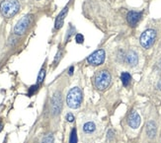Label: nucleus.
Here are the masks:
<instances>
[{"instance_id": "16", "label": "nucleus", "mask_w": 161, "mask_h": 143, "mask_svg": "<svg viewBox=\"0 0 161 143\" xmlns=\"http://www.w3.org/2000/svg\"><path fill=\"white\" fill-rule=\"evenodd\" d=\"M45 76H46V69L45 68H42L40 73L38 75V84H41L43 81L45 79Z\"/></svg>"}, {"instance_id": "15", "label": "nucleus", "mask_w": 161, "mask_h": 143, "mask_svg": "<svg viewBox=\"0 0 161 143\" xmlns=\"http://www.w3.org/2000/svg\"><path fill=\"white\" fill-rule=\"evenodd\" d=\"M69 143H77V131L76 128H73L71 130L70 137H69Z\"/></svg>"}, {"instance_id": "13", "label": "nucleus", "mask_w": 161, "mask_h": 143, "mask_svg": "<svg viewBox=\"0 0 161 143\" xmlns=\"http://www.w3.org/2000/svg\"><path fill=\"white\" fill-rule=\"evenodd\" d=\"M96 130V124L92 121H88V123H84L83 126V131L87 134H91Z\"/></svg>"}, {"instance_id": "10", "label": "nucleus", "mask_w": 161, "mask_h": 143, "mask_svg": "<svg viewBox=\"0 0 161 143\" xmlns=\"http://www.w3.org/2000/svg\"><path fill=\"white\" fill-rule=\"evenodd\" d=\"M126 61L128 65L131 66H135L138 62V57L137 52H134V51H130L126 55Z\"/></svg>"}, {"instance_id": "1", "label": "nucleus", "mask_w": 161, "mask_h": 143, "mask_svg": "<svg viewBox=\"0 0 161 143\" xmlns=\"http://www.w3.org/2000/svg\"><path fill=\"white\" fill-rule=\"evenodd\" d=\"M20 9V4L17 0H3L0 3V11L5 18H11L16 15Z\"/></svg>"}, {"instance_id": "24", "label": "nucleus", "mask_w": 161, "mask_h": 143, "mask_svg": "<svg viewBox=\"0 0 161 143\" xmlns=\"http://www.w3.org/2000/svg\"><path fill=\"white\" fill-rule=\"evenodd\" d=\"M158 88H159L160 90H161V80L159 81V83H158Z\"/></svg>"}, {"instance_id": "21", "label": "nucleus", "mask_w": 161, "mask_h": 143, "mask_svg": "<svg viewBox=\"0 0 161 143\" xmlns=\"http://www.w3.org/2000/svg\"><path fill=\"white\" fill-rule=\"evenodd\" d=\"M66 120L67 121H69V123H73L74 121V117L72 113H67L66 114Z\"/></svg>"}, {"instance_id": "17", "label": "nucleus", "mask_w": 161, "mask_h": 143, "mask_svg": "<svg viewBox=\"0 0 161 143\" xmlns=\"http://www.w3.org/2000/svg\"><path fill=\"white\" fill-rule=\"evenodd\" d=\"M42 143H53V136L52 134H48L43 138Z\"/></svg>"}, {"instance_id": "2", "label": "nucleus", "mask_w": 161, "mask_h": 143, "mask_svg": "<svg viewBox=\"0 0 161 143\" xmlns=\"http://www.w3.org/2000/svg\"><path fill=\"white\" fill-rule=\"evenodd\" d=\"M82 98H83V95H82L81 90L78 87H74L68 92L66 97V104L67 106L71 109H77L79 108L82 102Z\"/></svg>"}, {"instance_id": "8", "label": "nucleus", "mask_w": 161, "mask_h": 143, "mask_svg": "<svg viewBox=\"0 0 161 143\" xmlns=\"http://www.w3.org/2000/svg\"><path fill=\"white\" fill-rule=\"evenodd\" d=\"M128 123L131 128H137L139 126H140V117L137 112H131V114L128 116Z\"/></svg>"}, {"instance_id": "12", "label": "nucleus", "mask_w": 161, "mask_h": 143, "mask_svg": "<svg viewBox=\"0 0 161 143\" xmlns=\"http://www.w3.org/2000/svg\"><path fill=\"white\" fill-rule=\"evenodd\" d=\"M146 133L149 138H153L156 135V124L154 121H148L146 126Z\"/></svg>"}, {"instance_id": "22", "label": "nucleus", "mask_w": 161, "mask_h": 143, "mask_svg": "<svg viewBox=\"0 0 161 143\" xmlns=\"http://www.w3.org/2000/svg\"><path fill=\"white\" fill-rule=\"evenodd\" d=\"M60 57H62V52H60V51H58V54H56V57H55V63H56V62H58V60H59V58H60Z\"/></svg>"}, {"instance_id": "20", "label": "nucleus", "mask_w": 161, "mask_h": 143, "mask_svg": "<svg viewBox=\"0 0 161 143\" xmlns=\"http://www.w3.org/2000/svg\"><path fill=\"white\" fill-rule=\"evenodd\" d=\"M38 89V85H34V86H32V87L30 88V90H29V93H28V95L29 96H32L35 93V91Z\"/></svg>"}, {"instance_id": "23", "label": "nucleus", "mask_w": 161, "mask_h": 143, "mask_svg": "<svg viewBox=\"0 0 161 143\" xmlns=\"http://www.w3.org/2000/svg\"><path fill=\"white\" fill-rule=\"evenodd\" d=\"M73 70H74V67H73V66H70L69 71H68L69 75H72V74H73Z\"/></svg>"}, {"instance_id": "19", "label": "nucleus", "mask_w": 161, "mask_h": 143, "mask_svg": "<svg viewBox=\"0 0 161 143\" xmlns=\"http://www.w3.org/2000/svg\"><path fill=\"white\" fill-rule=\"evenodd\" d=\"M84 41V37L83 35L81 34H76V36H75V42H77V44H82Z\"/></svg>"}, {"instance_id": "5", "label": "nucleus", "mask_w": 161, "mask_h": 143, "mask_svg": "<svg viewBox=\"0 0 161 143\" xmlns=\"http://www.w3.org/2000/svg\"><path fill=\"white\" fill-rule=\"evenodd\" d=\"M32 21V16L31 15H25L22 19L19 20V22L16 24L15 28H14V33L16 35H24L26 33L28 27L30 26Z\"/></svg>"}, {"instance_id": "14", "label": "nucleus", "mask_w": 161, "mask_h": 143, "mask_svg": "<svg viewBox=\"0 0 161 143\" xmlns=\"http://www.w3.org/2000/svg\"><path fill=\"white\" fill-rule=\"evenodd\" d=\"M131 79V77L130 73H128V72H123V73H122L121 80H122V82H123L124 86H128V84H130Z\"/></svg>"}, {"instance_id": "18", "label": "nucleus", "mask_w": 161, "mask_h": 143, "mask_svg": "<svg viewBox=\"0 0 161 143\" xmlns=\"http://www.w3.org/2000/svg\"><path fill=\"white\" fill-rule=\"evenodd\" d=\"M75 32V29H74V27L73 26H69V30L67 31V35H66V37H65V40L67 41V40H69L70 39V37H71V35H72L73 33Z\"/></svg>"}, {"instance_id": "7", "label": "nucleus", "mask_w": 161, "mask_h": 143, "mask_svg": "<svg viewBox=\"0 0 161 143\" xmlns=\"http://www.w3.org/2000/svg\"><path fill=\"white\" fill-rule=\"evenodd\" d=\"M62 107V94L59 92H56L52 98V112L53 116H56V114H58L60 113Z\"/></svg>"}, {"instance_id": "4", "label": "nucleus", "mask_w": 161, "mask_h": 143, "mask_svg": "<svg viewBox=\"0 0 161 143\" xmlns=\"http://www.w3.org/2000/svg\"><path fill=\"white\" fill-rule=\"evenodd\" d=\"M156 39V32L154 30H146L140 36V45L144 48H149L153 44Z\"/></svg>"}, {"instance_id": "9", "label": "nucleus", "mask_w": 161, "mask_h": 143, "mask_svg": "<svg viewBox=\"0 0 161 143\" xmlns=\"http://www.w3.org/2000/svg\"><path fill=\"white\" fill-rule=\"evenodd\" d=\"M140 18H141V13L135 12V11H131L128 13L127 20L131 27H134V26H137V24L139 22Z\"/></svg>"}, {"instance_id": "3", "label": "nucleus", "mask_w": 161, "mask_h": 143, "mask_svg": "<svg viewBox=\"0 0 161 143\" xmlns=\"http://www.w3.org/2000/svg\"><path fill=\"white\" fill-rule=\"evenodd\" d=\"M111 83V74L107 70H100L95 75L94 84L98 90H105Z\"/></svg>"}, {"instance_id": "25", "label": "nucleus", "mask_w": 161, "mask_h": 143, "mask_svg": "<svg viewBox=\"0 0 161 143\" xmlns=\"http://www.w3.org/2000/svg\"><path fill=\"white\" fill-rule=\"evenodd\" d=\"M2 128H3V124H2L1 123H0V131L2 130Z\"/></svg>"}, {"instance_id": "6", "label": "nucleus", "mask_w": 161, "mask_h": 143, "mask_svg": "<svg viewBox=\"0 0 161 143\" xmlns=\"http://www.w3.org/2000/svg\"><path fill=\"white\" fill-rule=\"evenodd\" d=\"M105 56H106L105 51L103 49H99V51H96L95 52H93L90 56H88L87 61L91 65H100L105 60Z\"/></svg>"}, {"instance_id": "11", "label": "nucleus", "mask_w": 161, "mask_h": 143, "mask_svg": "<svg viewBox=\"0 0 161 143\" xmlns=\"http://www.w3.org/2000/svg\"><path fill=\"white\" fill-rule=\"evenodd\" d=\"M67 11H68V7H65V8H63L62 11L58 14V16L55 20V28L56 29V30H58V29H60L62 27L64 18H65V16H66Z\"/></svg>"}]
</instances>
